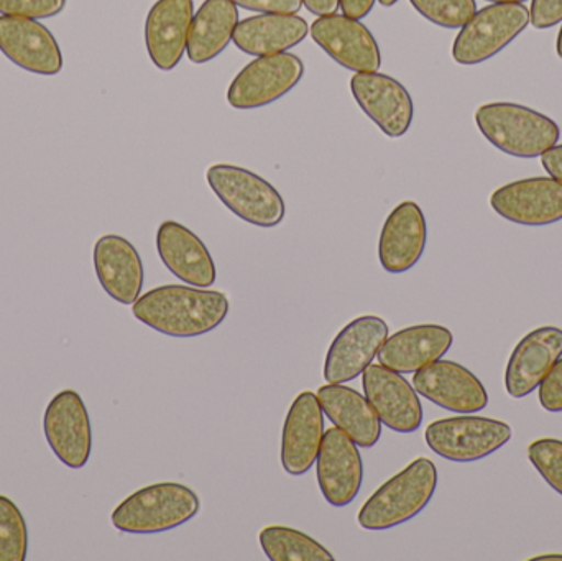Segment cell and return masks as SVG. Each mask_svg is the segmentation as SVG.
Returning a JSON list of instances; mask_svg holds the SVG:
<instances>
[{"mask_svg": "<svg viewBox=\"0 0 562 561\" xmlns=\"http://www.w3.org/2000/svg\"><path fill=\"white\" fill-rule=\"evenodd\" d=\"M562 358V329L543 326L520 339L505 371V391L512 399L528 397Z\"/></svg>", "mask_w": 562, "mask_h": 561, "instance_id": "obj_19", "label": "cell"}, {"mask_svg": "<svg viewBox=\"0 0 562 561\" xmlns=\"http://www.w3.org/2000/svg\"><path fill=\"white\" fill-rule=\"evenodd\" d=\"M538 401L550 414L562 412V358L553 366L538 388Z\"/></svg>", "mask_w": 562, "mask_h": 561, "instance_id": "obj_33", "label": "cell"}, {"mask_svg": "<svg viewBox=\"0 0 562 561\" xmlns=\"http://www.w3.org/2000/svg\"><path fill=\"white\" fill-rule=\"evenodd\" d=\"M438 481L436 464L429 458H416L367 500L357 523L369 532L395 529L409 523L429 506Z\"/></svg>", "mask_w": 562, "mask_h": 561, "instance_id": "obj_2", "label": "cell"}, {"mask_svg": "<svg viewBox=\"0 0 562 561\" xmlns=\"http://www.w3.org/2000/svg\"><path fill=\"white\" fill-rule=\"evenodd\" d=\"M492 3H525L527 0H487Z\"/></svg>", "mask_w": 562, "mask_h": 561, "instance_id": "obj_41", "label": "cell"}, {"mask_svg": "<svg viewBox=\"0 0 562 561\" xmlns=\"http://www.w3.org/2000/svg\"><path fill=\"white\" fill-rule=\"evenodd\" d=\"M452 343L454 336L446 326H409L390 336L376 358L380 364L400 374H415L448 355Z\"/></svg>", "mask_w": 562, "mask_h": 561, "instance_id": "obj_24", "label": "cell"}, {"mask_svg": "<svg viewBox=\"0 0 562 561\" xmlns=\"http://www.w3.org/2000/svg\"><path fill=\"white\" fill-rule=\"evenodd\" d=\"M260 547L272 561H334L316 539L286 526H269L260 532Z\"/></svg>", "mask_w": 562, "mask_h": 561, "instance_id": "obj_28", "label": "cell"}, {"mask_svg": "<svg viewBox=\"0 0 562 561\" xmlns=\"http://www.w3.org/2000/svg\"><path fill=\"white\" fill-rule=\"evenodd\" d=\"M193 0H158L145 22V45L160 71H171L187 53L193 23Z\"/></svg>", "mask_w": 562, "mask_h": 561, "instance_id": "obj_21", "label": "cell"}, {"mask_svg": "<svg viewBox=\"0 0 562 561\" xmlns=\"http://www.w3.org/2000/svg\"><path fill=\"white\" fill-rule=\"evenodd\" d=\"M530 25L524 3H492L477 10L452 45V58L464 66L481 65L504 52Z\"/></svg>", "mask_w": 562, "mask_h": 561, "instance_id": "obj_7", "label": "cell"}, {"mask_svg": "<svg viewBox=\"0 0 562 561\" xmlns=\"http://www.w3.org/2000/svg\"><path fill=\"white\" fill-rule=\"evenodd\" d=\"M307 33L306 20L296 13H260L239 22L233 42L247 55L270 56L300 45Z\"/></svg>", "mask_w": 562, "mask_h": 561, "instance_id": "obj_26", "label": "cell"}, {"mask_svg": "<svg viewBox=\"0 0 562 561\" xmlns=\"http://www.w3.org/2000/svg\"><path fill=\"white\" fill-rule=\"evenodd\" d=\"M561 22L562 0H531L530 23L535 29H553Z\"/></svg>", "mask_w": 562, "mask_h": 561, "instance_id": "obj_34", "label": "cell"}, {"mask_svg": "<svg viewBox=\"0 0 562 561\" xmlns=\"http://www.w3.org/2000/svg\"><path fill=\"white\" fill-rule=\"evenodd\" d=\"M324 411L313 392L294 399L281 430V467L290 476H303L316 464L324 438Z\"/></svg>", "mask_w": 562, "mask_h": 561, "instance_id": "obj_17", "label": "cell"}, {"mask_svg": "<svg viewBox=\"0 0 562 561\" xmlns=\"http://www.w3.org/2000/svg\"><path fill=\"white\" fill-rule=\"evenodd\" d=\"M316 473L326 503L333 507L349 506L359 496L363 483L359 445L340 428H329L317 455Z\"/></svg>", "mask_w": 562, "mask_h": 561, "instance_id": "obj_15", "label": "cell"}, {"mask_svg": "<svg viewBox=\"0 0 562 561\" xmlns=\"http://www.w3.org/2000/svg\"><path fill=\"white\" fill-rule=\"evenodd\" d=\"M310 35L334 61L350 71H379L382 66L379 43L360 20L344 13L317 16L310 26Z\"/></svg>", "mask_w": 562, "mask_h": 561, "instance_id": "obj_16", "label": "cell"}, {"mask_svg": "<svg viewBox=\"0 0 562 561\" xmlns=\"http://www.w3.org/2000/svg\"><path fill=\"white\" fill-rule=\"evenodd\" d=\"M528 460L548 486L562 496V441L557 438L533 441L528 447Z\"/></svg>", "mask_w": 562, "mask_h": 561, "instance_id": "obj_31", "label": "cell"}, {"mask_svg": "<svg viewBox=\"0 0 562 561\" xmlns=\"http://www.w3.org/2000/svg\"><path fill=\"white\" fill-rule=\"evenodd\" d=\"M157 250L164 266L181 282L200 289H210L216 282V263L206 244L183 224L161 223L157 231Z\"/></svg>", "mask_w": 562, "mask_h": 561, "instance_id": "obj_23", "label": "cell"}, {"mask_svg": "<svg viewBox=\"0 0 562 561\" xmlns=\"http://www.w3.org/2000/svg\"><path fill=\"white\" fill-rule=\"evenodd\" d=\"M350 91L367 117L390 138H400L412 127L415 104L408 89L379 71L356 72Z\"/></svg>", "mask_w": 562, "mask_h": 561, "instance_id": "obj_11", "label": "cell"}, {"mask_svg": "<svg viewBox=\"0 0 562 561\" xmlns=\"http://www.w3.org/2000/svg\"><path fill=\"white\" fill-rule=\"evenodd\" d=\"M303 5L313 15H333V13H337V10L340 9V0H303Z\"/></svg>", "mask_w": 562, "mask_h": 561, "instance_id": "obj_38", "label": "cell"}, {"mask_svg": "<svg viewBox=\"0 0 562 561\" xmlns=\"http://www.w3.org/2000/svg\"><path fill=\"white\" fill-rule=\"evenodd\" d=\"M514 437L510 425L497 418L459 417L431 422L425 431L429 450L452 463H475L497 453Z\"/></svg>", "mask_w": 562, "mask_h": 561, "instance_id": "obj_6", "label": "cell"}, {"mask_svg": "<svg viewBox=\"0 0 562 561\" xmlns=\"http://www.w3.org/2000/svg\"><path fill=\"white\" fill-rule=\"evenodd\" d=\"M29 530L25 517L13 501L0 494V561H25Z\"/></svg>", "mask_w": 562, "mask_h": 561, "instance_id": "obj_29", "label": "cell"}, {"mask_svg": "<svg viewBox=\"0 0 562 561\" xmlns=\"http://www.w3.org/2000/svg\"><path fill=\"white\" fill-rule=\"evenodd\" d=\"M200 496L180 483H158L125 497L114 513L112 526L125 534L151 536L178 529L200 514Z\"/></svg>", "mask_w": 562, "mask_h": 561, "instance_id": "obj_4", "label": "cell"}, {"mask_svg": "<svg viewBox=\"0 0 562 561\" xmlns=\"http://www.w3.org/2000/svg\"><path fill=\"white\" fill-rule=\"evenodd\" d=\"M557 53H558V56H560V58L562 59V25H561L560 33H558Z\"/></svg>", "mask_w": 562, "mask_h": 561, "instance_id": "obj_40", "label": "cell"}, {"mask_svg": "<svg viewBox=\"0 0 562 561\" xmlns=\"http://www.w3.org/2000/svg\"><path fill=\"white\" fill-rule=\"evenodd\" d=\"M206 178L221 203L246 223L263 229L283 223V197L260 175L236 165L217 164L207 170Z\"/></svg>", "mask_w": 562, "mask_h": 561, "instance_id": "obj_5", "label": "cell"}, {"mask_svg": "<svg viewBox=\"0 0 562 561\" xmlns=\"http://www.w3.org/2000/svg\"><path fill=\"white\" fill-rule=\"evenodd\" d=\"M416 12L442 29H462L477 12L475 0H409Z\"/></svg>", "mask_w": 562, "mask_h": 561, "instance_id": "obj_30", "label": "cell"}, {"mask_svg": "<svg viewBox=\"0 0 562 561\" xmlns=\"http://www.w3.org/2000/svg\"><path fill=\"white\" fill-rule=\"evenodd\" d=\"M229 310L223 292L193 285L157 287L132 305L138 322L171 338L207 335L226 322Z\"/></svg>", "mask_w": 562, "mask_h": 561, "instance_id": "obj_1", "label": "cell"}, {"mask_svg": "<svg viewBox=\"0 0 562 561\" xmlns=\"http://www.w3.org/2000/svg\"><path fill=\"white\" fill-rule=\"evenodd\" d=\"M400 0H379L380 5L383 7H393L395 3H398Z\"/></svg>", "mask_w": 562, "mask_h": 561, "instance_id": "obj_42", "label": "cell"}, {"mask_svg": "<svg viewBox=\"0 0 562 561\" xmlns=\"http://www.w3.org/2000/svg\"><path fill=\"white\" fill-rule=\"evenodd\" d=\"M66 0H0V15L52 19L65 10Z\"/></svg>", "mask_w": 562, "mask_h": 561, "instance_id": "obj_32", "label": "cell"}, {"mask_svg": "<svg viewBox=\"0 0 562 561\" xmlns=\"http://www.w3.org/2000/svg\"><path fill=\"white\" fill-rule=\"evenodd\" d=\"M481 134L510 157L538 158L558 145L561 137L557 121L515 102H491L475 111Z\"/></svg>", "mask_w": 562, "mask_h": 561, "instance_id": "obj_3", "label": "cell"}, {"mask_svg": "<svg viewBox=\"0 0 562 561\" xmlns=\"http://www.w3.org/2000/svg\"><path fill=\"white\" fill-rule=\"evenodd\" d=\"M533 561H557V560H560L562 561V553H551V556H540V557H535V559H531Z\"/></svg>", "mask_w": 562, "mask_h": 561, "instance_id": "obj_39", "label": "cell"}, {"mask_svg": "<svg viewBox=\"0 0 562 561\" xmlns=\"http://www.w3.org/2000/svg\"><path fill=\"white\" fill-rule=\"evenodd\" d=\"M385 319L375 315L359 316L340 329L330 343L324 361V379L344 384L363 374L389 339Z\"/></svg>", "mask_w": 562, "mask_h": 561, "instance_id": "obj_10", "label": "cell"}, {"mask_svg": "<svg viewBox=\"0 0 562 561\" xmlns=\"http://www.w3.org/2000/svg\"><path fill=\"white\" fill-rule=\"evenodd\" d=\"M46 444L55 457L71 470L88 464L92 451V427L88 408L78 392L65 389L46 405L43 415Z\"/></svg>", "mask_w": 562, "mask_h": 561, "instance_id": "obj_9", "label": "cell"}, {"mask_svg": "<svg viewBox=\"0 0 562 561\" xmlns=\"http://www.w3.org/2000/svg\"><path fill=\"white\" fill-rule=\"evenodd\" d=\"M376 0H340V9L344 15L350 19L362 20L372 12Z\"/></svg>", "mask_w": 562, "mask_h": 561, "instance_id": "obj_37", "label": "cell"}, {"mask_svg": "<svg viewBox=\"0 0 562 561\" xmlns=\"http://www.w3.org/2000/svg\"><path fill=\"white\" fill-rule=\"evenodd\" d=\"M428 243L425 213L415 201H403L383 223L379 260L389 273H405L422 260Z\"/></svg>", "mask_w": 562, "mask_h": 561, "instance_id": "obj_20", "label": "cell"}, {"mask_svg": "<svg viewBox=\"0 0 562 561\" xmlns=\"http://www.w3.org/2000/svg\"><path fill=\"white\" fill-rule=\"evenodd\" d=\"M324 414L360 448H373L382 437V422L367 397L344 384H327L317 391Z\"/></svg>", "mask_w": 562, "mask_h": 561, "instance_id": "obj_25", "label": "cell"}, {"mask_svg": "<svg viewBox=\"0 0 562 561\" xmlns=\"http://www.w3.org/2000/svg\"><path fill=\"white\" fill-rule=\"evenodd\" d=\"M418 395L454 414H477L488 405V392L481 379L454 361H439L413 375Z\"/></svg>", "mask_w": 562, "mask_h": 561, "instance_id": "obj_13", "label": "cell"}, {"mask_svg": "<svg viewBox=\"0 0 562 561\" xmlns=\"http://www.w3.org/2000/svg\"><path fill=\"white\" fill-rule=\"evenodd\" d=\"M237 7L259 13H297L303 0H233Z\"/></svg>", "mask_w": 562, "mask_h": 561, "instance_id": "obj_35", "label": "cell"}, {"mask_svg": "<svg viewBox=\"0 0 562 561\" xmlns=\"http://www.w3.org/2000/svg\"><path fill=\"white\" fill-rule=\"evenodd\" d=\"M491 206L520 226H551L562 221V183L551 177L512 181L494 191Z\"/></svg>", "mask_w": 562, "mask_h": 561, "instance_id": "obj_12", "label": "cell"}, {"mask_svg": "<svg viewBox=\"0 0 562 561\" xmlns=\"http://www.w3.org/2000/svg\"><path fill=\"white\" fill-rule=\"evenodd\" d=\"M0 52L35 75L55 76L65 65L55 35L38 20L25 16L0 15Z\"/></svg>", "mask_w": 562, "mask_h": 561, "instance_id": "obj_18", "label": "cell"}, {"mask_svg": "<svg viewBox=\"0 0 562 561\" xmlns=\"http://www.w3.org/2000/svg\"><path fill=\"white\" fill-rule=\"evenodd\" d=\"M541 165L547 173L562 183V145H554L541 155Z\"/></svg>", "mask_w": 562, "mask_h": 561, "instance_id": "obj_36", "label": "cell"}, {"mask_svg": "<svg viewBox=\"0 0 562 561\" xmlns=\"http://www.w3.org/2000/svg\"><path fill=\"white\" fill-rule=\"evenodd\" d=\"M239 22V7L233 0H206L191 23L188 58L196 65L213 61L233 42Z\"/></svg>", "mask_w": 562, "mask_h": 561, "instance_id": "obj_27", "label": "cell"}, {"mask_svg": "<svg viewBox=\"0 0 562 561\" xmlns=\"http://www.w3.org/2000/svg\"><path fill=\"white\" fill-rule=\"evenodd\" d=\"M303 76V59L293 53L259 56L231 82L227 102L239 111L266 108L296 88Z\"/></svg>", "mask_w": 562, "mask_h": 561, "instance_id": "obj_8", "label": "cell"}, {"mask_svg": "<svg viewBox=\"0 0 562 561\" xmlns=\"http://www.w3.org/2000/svg\"><path fill=\"white\" fill-rule=\"evenodd\" d=\"M363 394L375 408L382 425L396 434H415L423 425L418 392L400 372L370 364L362 374Z\"/></svg>", "mask_w": 562, "mask_h": 561, "instance_id": "obj_14", "label": "cell"}, {"mask_svg": "<svg viewBox=\"0 0 562 561\" xmlns=\"http://www.w3.org/2000/svg\"><path fill=\"white\" fill-rule=\"evenodd\" d=\"M92 259L104 292L121 305H134L145 280L144 262L134 244L117 234H108L99 237Z\"/></svg>", "mask_w": 562, "mask_h": 561, "instance_id": "obj_22", "label": "cell"}]
</instances>
